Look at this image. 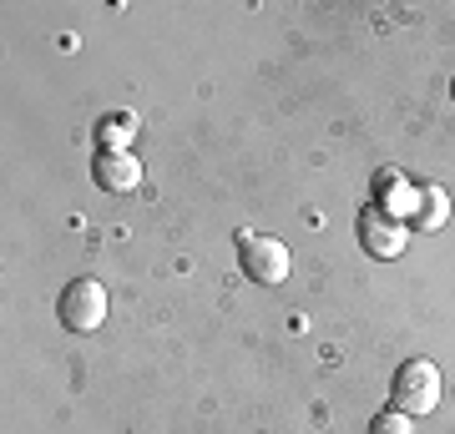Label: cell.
I'll use <instances>...</instances> for the list:
<instances>
[{"label":"cell","instance_id":"cell-4","mask_svg":"<svg viewBox=\"0 0 455 434\" xmlns=\"http://www.w3.org/2000/svg\"><path fill=\"white\" fill-rule=\"evenodd\" d=\"M410 242V223L405 217H395V212H385L379 202H370V208L359 212V248L370 257H400Z\"/></svg>","mask_w":455,"mask_h":434},{"label":"cell","instance_id":"cell-6","mask_svg":"<svg viewBox=\"0 0 455 434\" xmlns=\"http://www.w3.org/2000/svg\"><path fill=\"white\" fill-rule=\"evenodd\" d=\"M445 217H451V193H445V187H425L410 233H440V227H445Z\"/></svg>","mask_w":455,"mask_h":434},{"label":"cell","instance_id":"cell-9","mask_svg":"<svg viewBox=\"0 0 455 434\" xmlns=\"http://www.w3.org/2000/svg\"><path fill=\"white\" fill-rule=\"evenodd\" d=\"M370 434H415V424H410V414H400V409H385V414L370 419Z\"/></svg>","mask_w":455,"mask_h":434},{"label":"cell","instance_id":"cell-8","mask_svg":"<svg viewBox=\"0 0 455 434\" xmlns=\"http://www.w3.org/2000/svg\"><path fill=\"white\" fill-rule=\"evenodd\" d=\"M97 137H101V152H127V142L137 137V112L107 116V122L97 127Z\"/></svg>","mask_w":455,"mask_h":434},{"label":"cell","instance_id":"cell-2","mask_svg":"<svg viewBox=\"0 0 455 434\" xmlns=\"http://www.w3.org/2000/svg\"><path fill=\"white\" fill-rule=\"evenodd\" d=\"M238 263H243V273L253 278V283H283L293 268V253L283 248L278 238H268V233H238Z\"/></svg>","mask_w":455,"mask_h":434},{"label":"cell","instance_id":"cell-10","mask_svg":"<svg viewBox=\"0 0 455 434\" xmlns=\"http://www.w3.org/2000/svg\"><path fill=\"white\" fill-rule=\"evenodd\" d=\"M451 97H455V81H451Z\"/></svg>","mask_w":455,"mask_h":434},{"label":"cell","instance_id":"cell-3","mask_svg":"<svg viewBox=\"0 0 455 434\" xmlns=\"http://www.w3.org/2000/svg\"><path fill=\"white\" fill-rule=\"evenodd\" d=\"M56 319H61L71 334L101 328V319H107V288H101L97 278H71L61 288V298H56Z\"/></svg>","mask_w":455,"mask_h":434},{"label":"cell","instance_id":"cell-5","mask_svg":"<svg viewBox=\"0 0 455 434\" xmlns=\"http://www.w3.org/2000/svg\"><path fill=\"white\" fill-rule=\"evenodd\" d=\"M92 182H97L101 193H112V197H127L142 187V162H137V152H97L92 157Z\"/></svg>","mask_w":455,"mask_h":434},{"label":"cell","instance_id":"cell-7","mask_svg":"<svg viewBox=\"0 0 455 434\" xmlns=\"http://www.w3.org/2000/svg\"><path fill=\"white\" fill-rule=\"evenodd\" d=\"M374 187H379V208L385 212H395V217H400V212L405 208H420V193H410L405 182H400V172H379V178H374Z\"/></svg>","mask_w":455,"mask_h":434},{"label":"cell","instance_id":"cell-1","mask_svg":"<svg viewBox=\"0 0 455 434\" xmlns=\"http://www.w3.org/2000/svg\"><path fill=\"white\" fill-rule=\"evenodd\" d=\"M440 404V369L430 364V359H405L400 369H395V384H390V409H400V414L420 419L430 414Z\"/></svg>","mask_w":455,"mask_h":434}]
</instances>
